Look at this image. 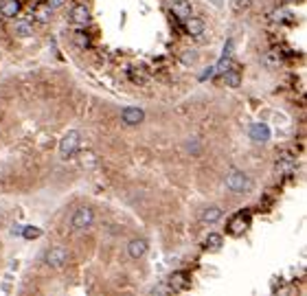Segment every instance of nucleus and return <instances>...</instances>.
Segmentation results:
<instances>
[{
	"instance_id": "obj_5",
	"label": "nucleus",
	"mask_w": 307,
	"mask_h": 296,
	"mask_svg": "<svg viewBox=\"0 0 307 296\" xmlns=\"http://www.w3.org/2000/svg\"><path fill=\"white\" fill-rule=\"evenodd\" d=\"M44 261H46V266H51V268H62L64 263L68 261V252L64 248H51L44 254Z\"/></svg>"
},
{
	"instance_id": "obj_10",
	"label": "nucleus",
	"mask_w": 307,
	"mask_h": 296,
	"mask_svg": "<svg viewBox=\"0 0 307 296\" xmlns=\"http://www.w3.org/2000/svg\"><path fill=\"white\" fill-rule=\"evenodd\" d=\"M185 29H187V33H189V35L200 38L202 33H204V29H206V24H204V20H200V18H193V15H189V18H187V24H185Z\"/></svg>"
},
{
	"instance_id": "obj_8",
	"label": "nucleus",
	"mask_w": 307,
	"mask_h": 296,
	"mask_svg": "<svg viewBox=\"0 0 307 296\" xmlns=\"http://www.w3.org/2000/svg\"><path fill=\"white\" fill-rule=\"evenodd\" d=\"M171 13L180 20H187L191 13H193V7H191L189 0H173L171 3Z\"/></svg>"
},
{
	"instance_id": "obj_29",
	"label": "nucleus",
	"mask_w": 307,
	"mask_h": 296,
	"mask_svg": "<svg viewBox=\"0 0 307 296\" xmlns=\"http://www.w3.org/2000/svg\"><path fill=\"white\" fill-rule=\"evenodd\" d=\"M11 233H13V235H20V233H22V226H13Z\"/></svg>"
},
{
	"instance_id": "obj_18",
	"label": "nucleus",
	"mask_w": 307,
	"mask_h": 296,
	"mask_svg": "<svg viewBox=\"0 0 307 296\" xmlns=\"http://www.w3.org/2000/svg\"><path fill=\"white\" fill-rule=\"evenodd\" d=\"M222 235H218V233H211L209 237H206V250H220L222 248Z\"/></svg>"
},
{
	"instance_id": "obj_13",
	"label": "nucleus",
	"mask_w": 307,
	"mask_h": 296,
	"mask_svg": "<svg viewBox=\"0 0 307 296\" xmlns=\"http://www.w3.org/2000/svg\"><path fill=\"white\" fill-rule=\"evenodd\" d=\"M147 252V242L145 239H132L128 244V254L132 259H140Z\"/></svg>"
},
{
	"instance_id": "obj_27",
	"label": "nucleus",
	"mask_w": 307,
	"mask_h": 296,
	"mask_svg": "<svg viewBox=\"0 0 307 296\" xmlns=\"http://www.w3.org/2000/svg\"><path fill=\"white\" fill-rule=\"evenodd\" d=\"M195 60H197L195 53H185V55H182V62H185V64H193Z\"/></svg>"
},
{
	"instance_id": "obj_28",
	"label": "nucleus",
	"mask_w": 307,
	"mask_h": 296,
	"mask_svg": "<svg viewBox=\"0 0 307 296\" xmlns=\"http://www.w3.org/2000/svg\"><path fill=\"white\" fill-rule=\"evenodd\" d=\"M46 3H48V5H51V7H53V9H57V7H62V5L66 3V0H46Z\"/></svg>"
},
{
	"instance_id": "obj_17",
	"label": "nucleus",
	"mask_w": 307,
	"mask_h": 296,
	"mask_svg": "<svg viewBox=\"0 0 307 296\" xmlns=\"http://www.w3.org/2000/svg\"><path fill=\"white\" fill-rule=\"evenodd\" d=\"M218 219H222V209L220 207H209L202 213V221L204 224H215Z\"/></svg>"
},
{
	"instance_id": "obj_9",
	"label": "nucleus",
	"mask_w": 307,
	"mask_h": 296,
	"mask_svg": "<svg viewBox=\"0 0 307 296\" xmlns=\"http://www.w3.org/2000/svg\"><path fill=\"white\" fill-rule=\"evenodd\" d=\"M70 20L75 24H79V27H86V24L90 22V9L86 5H75L73 11H70Z\"/></svg>"
},
{
	"instance_id": "obj_21",
	"label": "nucleus",
	"mask_w": 307,
	"mask_h": 296,
	"mask_svg": "<svg viewBox=\"0 0 307 296\" xmlns=\"http://www.w3.org/2000/svg\"><path fill=\"white\" fill-rule=\"evenodd\" d=\"M42 235V230L38 226H22V237L24 239H38V237Z\"/></svg>"
},
{
	"instance_id": "obj_22",
	"label": "nucleus",
	"mask_w": 307,
	"mask_h": 296,
	"mask_svg": "<svg viewBox=\"0 0 307 296\" xmlns=\"http://www.w3.org/2000/svg\"><path fill=\"white\" fill-rule=\"evenodd\" d=\"M75 42H77L79 48H88V46H90V38L86 35V33L79 31V33H75Z\"/></svg>"
},
{
	"instance_id": "obj_16",
	"label": "nucleus",
	"mask_w": 307,
	"mask_h": 296,
	"mask_svg": "<svg viewBox=\"0 0 307 296\" xmlns=\"http://www.w3.org/2000/svg\"><path fill=\"white\" fill-rule=\"evenodd\" d=\"M294 169H296V160L290 158V156H285V158H281V160L277 162V174H281V176L294 174Z\"/></svg>"
},
{
	"instance_id": "obj_24",
	"label": "nucleus",
	"mask_w": 307,
	"mask_h": 296,
	"mask_svg": "<svg viewBox=\"0 0 307 296\" xmlns=\"http://www.w3.org/2000/svg\"><path fill=\"white\" fill-rule=\"evenodd\" d=\"M130 75H132V79H134V81H147V72H145V70H136V68H132Z\"/></svg>"
},
{
	"instance_id": "obj_23",
	"label": "nucleus",
	"mask_w": 307,
	"mask_h": 296,
	"mask_svg": "<svg viewBox=\"0 0 307 296\" xmlns=\"http://www.w3.org/2000/svg\"><path fill=\"white\" fill-rule=\"evenodd\" d=\"M287 15H292L287 9H277L275 13H272V20H277V22H283V20H290Z\"/></svg>"
},
{
	"instance_id": "obj_6",
	"label": "nucleus",
	"mask_w": 307,
	"mask_h": 296,
	"mask_svg": "<svg viewBox=\"0 0 307 296\" xmlns=\"http://www.w3.org/2000/svg\"><path fill=\"white\" fill-rule=\"evenodd\" d=\"M31 15H33V20L35 22H42V24H46V22H51V18H53V7L46 3H40V5H35L31 9Z\"/></svg>"
},
{
	"instance_id": "obj_4",
	"label": "nucleus",
	"mask_w": 307,
	"mask_h": 296,
	"mask_svg": "<svg viewBox=\"0 0 307 296\" xmlns=\"http://www.w3.org/2000/svg\"><path fill=\"white\" fill-rule=\"evenodd\" d=\"M248 226H250V217L244 215V213H237V215H233L228 221V233L233 237H239V235L246 233Z\"/></svg>"
},
{
	"instance_id": "obj_26",
	"label": "nucleus",
	"mask_w": 307,
	"mask_h": 296,
	"mask_svg": "<svg viewBox=\"0 0 307 296\" xmlns=\"http://www.w3.org/2000/svg\"><path fill=\"white\" fill-rule=\"evenodd\" d=\"M97 160H95V154H84V158H81V164H84V167H86V164H88V167H93V164H95Z\"/></svg>"
},
{
	"instance_id": "obj_30",
	"label": "nucleus",
	"mask_w": 307,
	"mask_h": 296,
	"mask_svg": "<svg viewBox=\"0 0 307 296\" xmlns=\"http://www.w3.org/2000/svg\"><path fill=\"white\" fill-rule=\"evenodd\" d=\"M283 3H294V0H283Z\"/></svg>"
},
{
	"instance_id": "obj_1",
	"label": "nucleus",
	"mask_w": 307,
	"mask_h": 296,
	"mask_svg": "<svg viewBox=\"0 0 307 296\" xmlns=\"http://www.w3.org/2000/svg\"><path fill=\"white\" fill-rule=\"evenodd\" d=\"M79 132H66L64 138H62V143H60V154H62V158H73L75 154L79 152Z\"/></svg>"
},
{
	"instance_id": "obj_20",
	"label": "nucleus",
	"mask_w": 307,
	"mask_h": 296,
	"mask_svg": "<svg viewBox=\"0 0 307 296\" xmlns=\"http://www.w3.org/2000/svg\"><path fill=\"white\" fill-rule=\"evenodd\" d=\"M263 62H265V66H268V68H277V66L281 64V55H279V51H270L268 55L263 57Z\"/></svg>"
},
{
	"instance_id": "obj_11",
	"label": "nucleus",
	"mask_w": 307,
	"mask_h": 296,
	"mask_svg": "<svg viewBox=\"0 0 307 296\" xmlns=\"http://www.w3.org/2000/svg\"><path fill=\"white\" fill-rule=\"evenodd\" d=\"M189 285H191V279H189L187 272H173L169 276V287H171L173 292H176V290H185V287H189Z\"/></svg>"
},
{
	"instance_id": "obj_2",
	"label": "nucleus",
	"mask_w": 307,
	"mask_h": 296,
	"mask_svg": "<svg viewBox=\"0 0 307 296\" xmlns=\"http://www.w3.org/2000/svg\"><path fill=\"white\" fill-rule=\"evenodd\" d=\"M226 187L230 189L233 193H244L250 189V180H248L246 174H242V171H230V174L226 176Z\"/></svg>"
},
{
	"instance_id": "obj_19",
	"label": "nucleus",
	"mask_w": 307,
	"mask_h": 296,
	"mask_svg": "<svg viewBox=\"0 0 307 296\" xmlns=\"http://www.w3.org/2000/svg\"><path fill=\"white\" fill-rule=\"evenodd\" d=\"M15 35H18V38H29V35H33L31 22H18V24H15Z\"/></svg>"
},
{
	"instance_id": "obj_7",
	"label": "nucleus",
	"mask_w": 307,
	"mask_h": 296,
	"mask_svg": "<svg viewBox=\"0 0 307 296\" xmlns=\"http://www.w3.org/2000/svg\"><path fill=\"white\" fill-rule=\"evenodd\" d=\"M121 121L125 123V125H138V123L145 121V112L140 108H123Z\"/></svg>"
},
{
	"instance_id": "obj_25",
	"label": "nucleus",
	"mask_w": 307,
	"mask_h": 296,
	"mask_svg": "<svg viewBox=\"0 0 307 296\" xmlns=\"http://www.w3.org/2000/svg\"><path fill=\"white\" fill-rule=\"evenodd\" d=\"M250 3H252V0H235V9L237 11H244V9H248V7H250Z\"/></svg>"
},
{
	"instance_id": "obj_12",
	"label": "nucleus",
	"mask_w": 307,
	"mask_h": 296,
	"mask_svg": "<svg viewBox=\"0 0 307 296\" xmlns=\"http://www.w3.org/2000/svg\"><path fill=\"white\" fill-rule=\"evenodd\" d=\"M18 13H20L18 0H3V3H0V15H3V18H15Z\"/></svg>"
},
{
	"instance_id": "obj_15",
	"label": "nucleus",
	"mask_w": 307,
	"mask_h": 296,
	"mask_svg": "<svg viewBox=\"0 0 307 296\" xmlns=\"http://www.w3.org/2000/svg\"><path fill=\"white\" fill-rule=\"evenodd\" d=\"M222 77H224V84H226L228 88H239V84H242V75H239L237 66L228 68L226 72H222Z\"/></svg>"
},
{
	"instance_id": "obj_14",
	"label": "nucleus",
	"mask_w": 307,
	"mask_h": 296,
	"mask_svg": "<svg viewBox=\"0 0 307 296\" xmlns=\"http://www.w3.org/2000/svg\"><path fill=\"white\" fill-rule=\"evenodd\" d=\"M250 138L257 143H265L270 138V130L268 125H263V123H257V125L250 127Z\"/></svg>"
},
{
	"instance_id": "obj_3",
	"label": "nucleus",
	"mask_w": 307,
	"mask_h": 296,
	"mask_svg": "<svg viewBox=\"0 0 307 296\" xmlns=\"http://www.w3.org/2000/svg\"><path fill=\"white\" fill-rule=\"evenodd\" d=\"M93 219H95L93 209L79 207L77 211H75V215H73V228L75 230H86L90 224H93Z\"/></svg>"
}]
</instances>
